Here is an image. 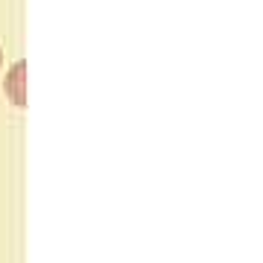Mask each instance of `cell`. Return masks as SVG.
I'll return each mask as SVG.
<instances>
[{
	"instance_id": "obj_2",
	"label": "cell",
	"mask_w": 263,
	"mask_h": 263,
	"mask_svg": "<svg viewBox=\"0 0 263 263\" xmlns=\"http://www.w3.org/2000/svg\"><path fill=\"white\" fill-rule=\"evenodd\" d=\"M0 62H3V53H0Z\"/></svg>"
},
{
	"instance_id": "obj_1",
	"label": "cell",
	"mask_w": 263,
	"mask_h": 263,
	"mask_svg": "<svg viewBox=\"0 0 263 263\" xmlns=\"http://www.w3.org/2000/svg\"><path fill=\"white\" fill-rule=\"evenodd\" d=\"M6 94L15 105H24L27 103V65L24 62H15L6 76Z\"/></svg>"
}]
</instances>
